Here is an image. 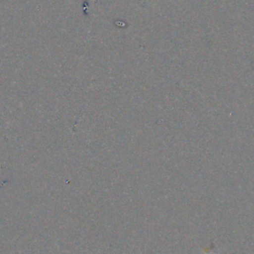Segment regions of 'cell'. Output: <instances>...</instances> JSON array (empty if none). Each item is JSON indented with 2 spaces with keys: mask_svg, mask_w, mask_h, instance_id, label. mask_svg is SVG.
Listing matches in <instances>:
<instances>
[{
  "mask_svg": "<svg viewBox=\"0 0 254 254\" xmlns=\"http://www.w3.org/2000/svg\"><path fill=\"white\" fill-rule=\"evenodd\" d=\"M203 254H212V253H208L207 249H203Z\"/></svg>",
  "mask_w": 254,
  "mask_h": 254,
  "instance_id": "obj_1",
  "label": "cell"
}]
</instances>
